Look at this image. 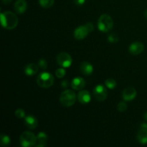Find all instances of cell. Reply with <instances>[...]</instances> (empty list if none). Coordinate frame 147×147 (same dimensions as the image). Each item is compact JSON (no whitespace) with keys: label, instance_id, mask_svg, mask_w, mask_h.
I'll return each instance as SVG.
<instances>
[{"label":"cell","instance_id":"19","mask_svg":"<svg viewBox=\"0 0 147 147\" xmlns=\"http://www.w3.org/2000/svg\"><path fill=\"white\" fill-rule=\"evenodd\" d=\"M10 138L7 134H1L0 136V145L1 146H8L10 144Z\"/></svg>","mask_w":147,"mask_h":147},{"label":"cell","instance_id":"15","mask_svg":"<svg viewBox=\"0 0 147 147\" xmlns=\"http://www.w3.org/2000/svg\"><path fill=\"white\" fill-rule=\"evenodd\" d=\"M80 69L81 73L85 76H90L93 72V66L87 61H83L80 63Z\"/></svg>","mask_w":147,"mask_h":147},{"label":"cell","instance_id":"16","mask_svg":"<svg viewBox=\"0 0 147 147\" xmlns=\"http://www.w3.org/2000/svg\"><path fill=\"white\" fill-rule=\"evenodd\" d=\"M27 9V3L25 0H17L14 4V10L17 14H23Z\"/></svg>","mask_w":147,"mask_h":147},{"label":"cell","instance_id":"14","mask_svg":"<svg viewBox=\"0 0 147 147\" xmlns=\"http://www.w3.org/2000/svg\"><path fill=\"white\" fill-rule=\"evenodd\" d=\"M24 124L29 129L32 130V129H36L37 127L38 121H37V119L34 116H32V115H29V116H25V118H24Z\"/></svg>","mask_w":147,"mask_h":147},{"label":"cell","instance_id":"2","mask_svg":"<svg viewBox=\"0 0 147 147\" xmlns=\"http://www.w3.org/2000/svg\"><path fill=\"white\" fill-rule=\"evenodd\" d=\"M113 21L111 16L103 14L100 16L98 20V28L100 32H108L113 29Z\"/></svg>","mask_w":147,"mask_h":147},{"label":"cell","instance_id":"20","mask_svg":"<svg viewBox=\"0 0 147 147\" xmlns=\"http://www.w3.org/2000/svg\"><path fill=\"white\" fill-rule=\"evenodd\" d=\"M55 0H39V4L43 8H50L54 4Z\"/></svg>","mask_w":147,"mask_h":147},{"label":"cell","instance_id":"21","mask_svg":"<svg viewBox=\"0 0 147 147\" xmlns=\"http://www.w3.org/2000/svg\"><path fill=\"white\" fill-rule=\"evenodd\" d=\"M105 85L109 89H113L116 87V81L113 78H108L105 81Z\"/></svg>","mask_w":147,"mask_h":147},{"label":"cell","instance_id":"13","mask_svg":"<svg viewBox=\"0 0 147 147\" xmlns=\"http://www.w3.org/2000/svg\"><path fill=\"white\" fill-rule=\"evenodd\" d=\"M78 99L82 104H88L90 102L91 96L88 90H81L78 94Z\"/></svg>","mask_w":147,"mask_h":147},{"label":"cell","instance_id":"17","mask_svg":"<svg viewBox=\"0 0 147 147\" xmlns=\"http://www.w3.org/2000/svg\"><path fill=\"white\" fill-rule=\"evenodd\" d=\"M47 135L44 132H40L37 134L35 146L37 147H44L47 145Z\"/></svg>","mask_w":147,"mask_h":147},{"label":"cell","instance_id":"3","mask_svg":"<svg viewBox=\"0 0 147 147\" xmlns=\"http://www.w3.org/2000/svg\"><path fill=\"white\" fill-rule=\"evenodd\" d=\"M76 101V95L73 90H65L60 94V102L65 107L73 106Z\"/></svg>","mask_w":147,"mask_h":147},{"label":"cell","instance_id":"18","mask_svg":"<svg viewBox=\"0 0 147 147\" xmlns=\"http://www.w3.org/2000/svg\"><path fill=\"white\" fill-rule=\"evenodd\" d=\"M38 65L34 64V63H30L24 67V73L28 76H32L35 75L39 70Z\"/></svg>","mask_w":147,"mask_h":147},{"label":"cell","instance_id":"5","mask_svg":"<svg viewBox=\"0 0 147 147\" xmlns=\"http://www.w3.org/2000/svg\"><path fill=\"white\" fill-rule=\"evenodd\" d=\"M54 77L48 72H42L37 76V83L40 87L48 88L54 83Z\"/></svg>","mask_w":147,"mask_h":147},{"label":"cell","instance_id":"28","mask_svg":"<svg viewBox=\"0 0 147 147\" xmlns=\"http://www.w3.org/2000/svg\"><path fill=\"white\" fill-rule=\"evenodd\" d=\"M61 86L63 88H67V86H68V83H67V80H63V81L62 82Z\"/></svg>","mask_w":147,"mask_h":147},{"label":"cell","instance_id":"24","mask_svg":"<svg viewBox=\"0 0 147 147\" xmlns=\"http://www.w3.org/2000/svg\"><path fill=\"white\" fill-rule=\"evenodd\" d=\"M108 41L111 43H116L119 41V37L116 34L114 33H111L108 37Z\"/></svg>","mask_w":147,"mask_h":147},{"label":"cell","instance_id":"11","mask_svg":"<svg viewBox=\"0 0 147 147\" xmlns=\"http://www.w3.org/2000/svg\"><path fill=\"white\" fill-rule=\"evenodd\" d=\"M136 94L137 93L134 88L129 87L123 90L122 93V98L125 101H131L136 98Z\"/></svg>","mask_w":147,"mask_h":147},{"label":"cell","instance_id":"1","mask_svg":"<svg viewBox=\"0 0 147 147\" xmlns=\"http://www.w3.org/2000/svg\"><path fill=\"white\" fill-rule=\"evenodd\" d=\"M1 23L4 29L13 30L18 24V17L11 11H4L1 13Z\"/></svg>","mask_w":147,"mask_h":147},{"label":"cell","instance_id":"22","mask_svg":"<svg viewBox=\"0 0 147 147\" xmlns=\"http://www.w3.org/2000/svg\"><path fill=\"white\" fill-rule=\"evenodd\" d=\"M15 116L19 119H24L25 118V111L22 109H18L15 111Z\"/></svg>","mask_w":147,"mask_h":147},{"label":"cell","instance_id":"12","mask_svg":"<svg viewBox=\"0 0 147 147\" xmlns=\"http://www.w3.org/2000/svg\"><path fill=\"white\" fill-rule=\"evenodd\" d=\"M71 87L73 90H83V88L86 86V81L81 77H76L73 79L71 81Z\"/></svg>","mask_w":147,"mask_h":147},{"label":"cell","instance_id":"10","mask_svg":"<svg viewBox=\"0 0 147 147\" xmlns=\"http://www.w3.org/2000/svg\"><path fill=\"white\" fill-rule=\"evenodd\" d=\"M144 50V45L141 42H134L131 43L129 47V53L133 55H138L141 54Z\"/></svg>","mask_w":147,"mask_h":147},{"label":"cell","instance_id":"26","mask_svg":"<svg viewBox=\"0 0 147 147\" xmlns=\"http://www.w3.org/2000/svg\"><path fill=\"white\" fill-rule=\"evenodd\" d=\"M37 65H38L39 67L42 69V70H45L47 67V62L44 59H40L38 61V64Z\"/></svg>","mask_w":147,"mask_h":147},{"label":"cell","instance_id":"29","mask_svg":"<svg viewBox=\"0 0 147 147\" xmlns=\"http://www.w3.org/2000/svg\"><path fill=\"white\" fill-rule=\"evenodd\" d=\"M12 0H2V2L4 3V4H9L11 2Z\"/></svg>","mask_w":147,"mask_h":147},{"label":"cell","instance_id":"27","mask_svg":"<svg viewBox=\"0 0 147 147\" xmlns=\"http://www.w3.org/2000/svg\"><path fill=\"white\" fill-rule=\"evenodd\" d=\"M86 0H74V2L76 5L78 6H81L86 2Z\"/></svg>","mask_w":147,"mask_h":147},{"label":"cell","instance_id":"7","mask_svg":"<svg viewBox=\"0 0 147 147\" xmlns=\"http://www.w3.org/2000/svg\"><path fill=\"white\" fill-rule=\"evenodd\" d=\"M56 61L60 67L67 68V67H70V65H72L73 59H72L70 54L63 52V53H60L57 55V57H56Z\"/></svg>","mask_w":147,"mask_h":147},{"label":"cell","instance_id":"31","mask_svg":"<svg viewBox=\"0 0 147 147\" xmlns=\"http://www.w3.org/2000/svg\"><path fill=\"white\" fill-rule=\"evenodd\" d=\"M144 16H145V17H146V18L147 19V9L146 10H145V12H144Z\"/></svg>","mask_w":147,"mask_h":147},{"label":"cell","instance_id":"8","mask_svg":"<svg viewBox=\"0 0 147 147\" xmlns=\"http://www.w3.org/2000/svg\"><path fill=\"white\" fill-rule=\"evenodd\" d=\"M93 93L96 100L99 102H102L106 100L108 96L107 90L103 85L96 86L93 89Z\"/></svg>","mask_w":147,"mask_h":147},{"label":"cell","instance_id":"30","mask_svg":"<svg viewBox=\"0 0 147 147\" xmlns=\"http://www.w3.org/2000/svg\"><path fill=\"white\" fill-rule=\"evenodd\" d=\"M144 119L145 120H146L147 121V111L145 112V113L144 114Z\"/></svg>","mask_w":147,"mask_h":147},{"label":"cell","instance_id":"4","mask_svg":"<svg viewBox=\"0 0 147 147\" xmlns=\"http://www.w3.org/2000/svg\"><path fill=\"white\" fill-rule=\"evenodd\" d=\"M94 30V26L92 23H87L84 25L78 27L74 31V37L78 40H84L86 37Z\"/></svg>","mask_w":147,"mask_h":147},{"label":"cell","instance_id":"23","mask_svg":"<svg viewBox=\"0 0 147 147\" xmlns=\"http://www.w3.org/2000/svg\"><path fill=\"white\" fill-rule=\"evenodd\" d=\"M117 109L120 112H124L127 109V104L124 101H121L119 102V104L117 105Z\"/></svg>","mask_w":147,"mask_h":147},{"label":"cell","instance_id":"6","mask_svg":"<svg viewBox=\"0 0 147 147\" xmlns=\"http://www.w3.org/2000/svg\"><path fill=\"white\" fill-rule=\"evenodd\" d=\"M36 140H37V136L28 131L23 132L20 137V144L23 147L35 146Z\"/></svg>","mask_w":147,"mask_h":147},{"label":"cell","instance_id":"9","mask_svg":"<svg viewBox=\"0 0 147 147\" xmlns=\"http://www.w3.org/2000/svg\"><path fill=\"white\" fill-rule=\"evenodd\" d=\"M137 141L142 144H147V123H143L137 134Z\"/></svg>","mask_w":147,"mask_h":147},{"label":"cell","instance_id":"25","mask_svg":"<svg viewBox=\"0 0 147 147\" xmlns=\"http://www.w3.org/2000/svg\"><path fill=\"white\" fill-rule=\"evenodd\" d=\"M55 76L58 78H64L65 76V70L64 69V67L57 69L55 71Z\"/></svg>","mask_w":147,"mask_h":147}]
</instances>
